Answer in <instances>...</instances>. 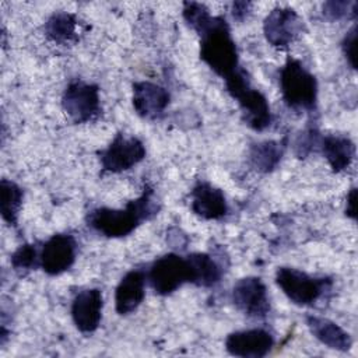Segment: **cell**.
Listing matches in <instances>:
<instances>
[{"instance_id":"obj_23","label":"cell","mask_w":358,"mask_h":358,"mask_svg":"<svg viewBox=\"0 0 358 358\" xmlns=\"http://www.w3.org/2000/svg\"><path fill=\"white\" fill-rule=\"evenodd\" d=\"M11 266L15 271H28L35 268L41 264V253L35 245H21L13 255H11Z\"/></svg>"},{"instance_id":"obj_16","label":"cell","mask_w":358,"mask_h":358,"mask_svg":"<svg viewBox=\"0 0 358 358\" xmlns=\"http://www.w3.org/2000/svg\"><path fill=\"white\" fill-rule=\"evenodd\" d=\"M145 295V274L141 270H131L124 274L115 291V308L119 315L134 312Z\"/></svg>"},{"instance_id":"obj_14","label":"cell","mask_w":358,"mask_h":358,"mask_svg":"<svg viewBox=\"0 0 358 358\" xmlns=\"http://www.w3.org/2000/svg\"><path fill=\"white\" fill-rule=\"evenodd\" d=\"M192 211L204 220H221L228 213V203L221 189L208 182L197 183L190 192Z\"/></svg>"},{"instance_id":"obj_20","label":"cell","mask_w":358,"mask_h":358,"mask_svg":"<svg viewBox=\"0 0 358 358\" xmlns=\"http://www.w3.org/2000/svg\"><path fill=\"white\" fill-rule=\"evenodd\" d=\"M186 257L192 270V284L199 287H213L220 281L222 271L210 255L192 253Z\"/></svg>"},{"instance_id":"obj_9","label":"cell","mask_w":358,"mask_h":358,"mask_svg":"<svg viewBox=\"0 0 358 358\" xmlns=\"http://www.w3.org/2000/svg\"><path fill=\"white\" fill-rule=\"evenodd\" d=\"M303 31V21L294 8L277 7L271 10L263 22L267 42L275 48H287Z\"/></svg>"},{"instance_id":"obj_8","label":"cell","mask_w":358,"mask_h":358,"mask_svg":"<svg viewBox=\"0 0 358 358\" xmlns=\"http://www.w3.org/2000/svg\"><path fill=\"white\" fill-rule=\"evenodd\" d=\"M145 157L144 144L133 136L117 133L112 143L101 152L102 169L112 173L127 171L141 162Z\"/></svg>"},{"instance_id":"obj_7","label":"cell","mask_w":358,"mask_h":358,"mask_svg":"<svg viewBox=\"0 0 358 358\" xmlns=\"http://www.w3.org/2000/svg\"><path fill=\"white\" fill-rule=\"evenodd\" d=\"M62 105L76 123H88L101 113L99 88L83 80H73L63 92Z\"/></svg>"},{"instance_id":"obj_22","label":"cell","mask_w":358,"mask_h":358,"mask_svg":"<svg viewBox=\"0 0 358 358\" xmlns=\"http://www.w3.org/2000/svg\"><path fill=\"white\" fill-rule=\"evenodd\" d=\"M22 189L8 180V179H1L0 182V211L3 220L10 224V225H17L18 220V213L22 204Z\"/></svg>"},{"instance_id":"obj_25","label":"cell","mask_w":358,"mask_h":358,"mask_svg":"<svg viewBox=\"0 0 358 358\" xmlns=\"http://www.w3.org/2000/svg\"><path fill=\"white\" fill-rule=\"evenodd\" d=\"M357 6V1H327L323 4V15H326L329 20H341L351 14L355 18Z\"/></svg>"},{"instance_id":"obj_15","label":"cell","mask_w":358,"mask_h":358,"mask_svg":"<svg viewBox=\"0 0 358 358\" xmlns=\"http://www.w3.org/2000/svg\"><path fill=\"white\" fill-rule=\"evenodd\" d=\"M169 103V92L150 81H137L133 84V108L137 115L145 119H155L162 115Z\"/></svg>"},{"instance_id":"obj_11","label":"cell","mask_w":358,"mask_h":358,"mask_svg":"<svg viewBox=\"0 0 358 358\" xmlns=\"http://www.w3.org/2000/svg\"><path fill=\"white\" fill-rule=\"evenodd\" d=\"M235 306L249 317H264L270 310L267 288L259 277H245L232 288Z\"/></svg>"},{"instance_id":"obj_21","label":"cell","mask_w":358,"mask_h":358,"mask_svg":"<svg viewBox=\"0 0 358 358\" xmlns=\"http://www.w3.org/2000/svg\"><path fill=\"white\" fill-rule=\"evenodd\" d=\"M285 144L282 141L266 140L259 141L250 147L249 159L255 169L260 172H268L280 162Z\"/></svg>"},{"instance_id":"obj_2","label":"cell","mask_w":358,"mask_h":358,"mask_svg":"<svg viewBox=\"0 0 358 358\" xmlns=\"http://www.w3.org/2000/svg\"><path fill=\"white\" fill-rule=\"evenodd\" d=\"M200 35V57L222 78L238 67V50L224 17H213Z\"/></svg>"},{"instance_id":"obj_10","label":"cell","mask_w":358,"mask_h":358,"mask_svg":"<svg viewBox=\"0 0 358 358\" xmlns=\"http://www.w3.org/2000/svg\"><path fill=\"white\" fill-rule=\"evenodd\" d=\"M77 255V242L70 234L50 236L41 250V267L49 275H59L69 270Z\"/></svg>"},{"instance_id":"obj_28","label":"cell","mask_w":358,"mask_h":358,"mask_svg":"<svg viewBox=\"0 0 358 358\" xmlns=\"http://www.w3.org/2000/svg\"><path fill=\"white\" fill-rule=\"evenodd\" d=\"M250 6L252 4L248 3V1H235L234 6H232V15H234V18L243 20L249 14Z\"/></svg>"},{"instance_id":"obj_13","label":"cell","mask_w":358,"mask_h":358,"mask_svg":"<svg viewBox=\"0 0 358 358\" xmlns=\"http://www.w3.org/2000/svg\"><path fill=\"white\" fill-rule=\"evenodd\" d=\"M102 292L88 288L78 292L71 302V317L81 333H92L98 329L102 317Z\"/></svg>"},{"instance_id":"obj_18","label":"cell","mask_w":358,"mask_h":358,"mask_svg":"<svg viewBox=\"0 0 358 358\" xmlns=\"http://www.w3.org/2000/svg\"><path fill=\"white\" fill-rule=\"evenodd\" d=\"M320 148L334 172L348 168L355 155V145L345 136H324L320 141Z\"/></svg>"},{"instance_id":"obj_27","label":"cell","mask_w":358,"mask_h":358,"mask_svg":"<svg viewBox=\"0 0 358 358\" xmlns=\"http://www.w3.org/2000/svg\"><path fill=\"white\" fill-rule=\"evenodd\" d=\"M319 143L317 133L315 130H309L301 136V138L296 141V150L299 155H305L312 150V145L315 147Z\"/></svg>"},{"instance_id":"obj_24","label":"cell","mask_w":358,"mask_h":358,"mask_svg":"<svg viewBox=\"0 0 358 358\" xmlns=\"http://www.w3.org/2000/svg\"><path fill=\"white\" fill-rule=\"evenodd\" d=\"M183 18L197 34H200L213 17L210 15L208 8L204 4L186 1L183 3Z\"/></svg>"},{"instance_id":"obj_19","label":"cell","mask_w":358,"mask_h":358,"mask_svg":"<svg viewBox=\"0 0 358 358\" xmlns=\"http://www.w3.org/2000/svg\"><path fill=\"white\" fill-rule=\"evenodd\" d=\"M78 18L66 11L52 14L45 22V34L56 43L67 45L78 39Z\"/></svg>"},{"instance_id":"obj_12","label":"cell","mask_w":358,"mask_h":358,"mask_svg":"<svg viewBox=\"0 0 358 358\" xmlns=\"http://www.w3.org/2000/svg\"><path fill=\"white\" fill-rule=\"evenodd\" d=\"M274 337L264 329L234 331L225 338V348L231 355L242 358H262L270 352Z\"/></svg>"},{"instance_id":"obj_1","label":"cell","mask_w":358,"mask_h":358,"mask_svg":"<svg viewBox=\"0 0 358 358\" xmlns=\"http://www.w3.org/2000/svg\"><path fill=\"white\" fill-rule=\"evenodd\" d=\"M152 196V189L147 186L144 192L137 199L129 201L124 208H94L87 214V224L94 231L108 238L126 236L143 221H147L157 214L158 207Z\"/></svg>"},{"instance_id":"obj_4","label":"cell","mask_w":358,"mask_h":358,"mask_svg":"<svg viewBox=\"0 0 358 358\" xmlns=\"http://www.w3.org/2000/svg\"><path fill=\"white\" fill-rule=\"evenodd\" d=\"M280 88L284 102L292 109L313 110L317 99L315 76L296 59L288 57L280 70Z\"/></svg>"},{"instance_id":"obj_5","label":"cell","mask_w":358,"mask_h":358,"mask_svg":"<svg viewBox=\"0 0 358 358\" xmlns=\"http://www.w3.org/2000/svg\"><path fill=\"white\" fill-rule=\"evenodd\" d=\"M275 282L287 298L299 306L313 305L331 287V280L313 277L292 267H280L275 273Z\"/></svg>"},{"instance_id":"obj_6","label":"cell","mask_w":358,"mask_h":358,"mask_svg":"<svg viewBox=\"0 0 358 358\" xmlns=\"http://www.w3.org/2000/svg\"><path fill=\"white\" fill-rule=\"evenodd\" d=\"M148 280L155 294H172L185 282H192V270L187 257L175 253L158 257L150 267Z\"/></svg>"},{"instance_id":"obj_29","label":"cell","mask_w":358,"mask_h":358,"mask_svg":"<svg viewBox=\"0 0 358 358\" xmlns=\"http://www.w3.org/2000/svg\"><path fill=\"white\" fill-rule=\"evenodd\" d=\"M355 200H357V189L352 187L347 194V207H345V214L352 220H355Z\"/></svg>"},{"instance_id":"obj_17","label":"cell","mask_w":358,"mask_h":358,"mask_svg":"<svg viewBox=\"0 0 358 358\" xmlns=\"http://www.w3.org/2000/svg\"><path fill=\"white\" fill-rule=\"evenodd\" d=\"M305 320L309 331L322 344L338 351H348L351 348V336L333 320L316 315H308Z\"/></svg>"},{"instance_id":"obj_26","label":"cell","mask_w":358,"mask_h":358,"mask_svg":"<svg viewBox=\"0 0 358 358\" xmlns=\"http://www.w3.org/2000/svg\"><path fill=\"white\" fill-rule=\"evenodd\" d=\"M343 52L352 69H357V25H352L343 41Z\"/></svg>"},{"instance_id":"obj_3","label":"cell","mask_w":358,"mask_h":358,"mask_svg":"<svg viewBox=\"0 0 358 358\" xmlns=\"http://www.w3.org/2000/svg\"><path fill=\"white\" fill-rule=\"evenodd\" d=\"M225 80V88L229 95L236 99L245 123L256 130L262 131L271 123V110L267 98L250 85L248 73L239 66Z\"/></svg>"}]
</instances>
